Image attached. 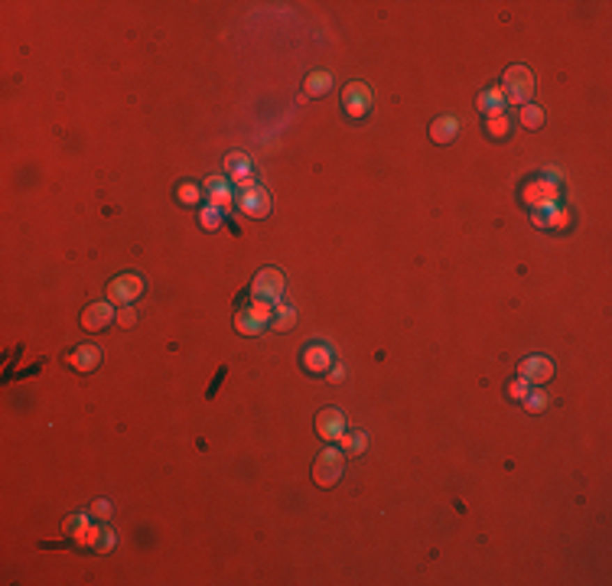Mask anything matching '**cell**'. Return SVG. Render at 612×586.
<instances>
[{"label":"cell","instance_id":"obj_1","mask_svg":"<svg viewBox=\"0 0 612 586\" xmlns=\"http://www.w3.org/2000/svg\"><path fill=\"white\" fill-rule=\"evenodd\" d=\"M283 290H287V280H283V274L277 271V267H261L258 271V277H254L251 283V296H254V303H281V296Z\"/></svg>","mask_w":612,"mask_h":586},{"label":"cell","instance_id":"obj_2","mask_svg":"<svg viewBox=\"0 0 612 586\" xmlns=\"http://www.w3.org/2000/svg\"><path fill=\"white\" fill-rule=\"evenodd\" d=\"M505 88L502 95L508 98L512 104H528L531 102V95H534V75L524 65H512V69L505 72V81H502Z\"/></svg>","mask_w":612,"mask_h":586},{"label":"cell","instance_id":"obj_3","mask_svg":"<svg viewBox=\"0 0 612 586\" xmlns=\"http://www.w3.org/2000/svg\"><path fill=\"white\" fill-rule=\"evenodd\" d=\"M342 469H345V456H342V450H332L329 446V450H322L316 466H313V479L322 489H332L342 479Z\"/></svg>","mask_w":612,"mask_h":586},{"label":"cell","instance_id":"obj_4","mask_svg":"<svg viewBox=\"0 0 612 586\" xmlns=\"http://www.w3.org/2000/svg\"><path fill=\"white\" fill-rule=\"evenodd\" d=\"M342 111L355 118V121H361L365 114L372 111V88L365 81H349L342 88Z\"/></svg>","mask_w":612,"mask_h":586},{"label":"cell","instance_id":"obj_5","mask_svg":"<svg viewBox=\"0 0 612 586\" xmlns=\"http://www.w3.org/2000/svg\"><path fill=\"white\" fill-rule=\"evenodd\" d=\"M141 293H143L141 274H118V277L108 283V300L118 306H131Z\"/></svg>","mask_w":612,"mask_h":586},{"label":"cell","instance_id":"obj_6","mask_svg":"<svg viewBox=\"0 0 612 586\" xmlns=\"http://www.w3.org/2000/svg\"><path fill=\"white\" fill-rule=\"evenodd\" d=\"M238 205L244 215L264 219V215L271 212V196H267V189H261V186H244L238 196Z\"/></svg>","mask_w":612,"mask_h":586},{"label":"cell","instance_id":"obj_7","mask_svg":"<svg viewBox=\"0 0 612 586\" xmlns=\"http://www.w3.org/2000/svg\"><path fill=\"white\" fill-rule=\"evenodd\" d=\"M267 319H271V313H267L264 303L248 306V310H238V313H235V329H238L241 335H258L264 326H267Z\"/></svg>","mask_w":612,"mask_h":586},{"label":"cell","instance_id":"obj_8","mask_svg":"<svg viewBox=\"0 0 612 586\" xmlns=\"http://www.w3.org/2000/svg\"><path fill=\"white\" fill-rule=\"evenodd\" d=\"M518 374H521L528 384H544L554 378V362L547 355H531V358H524L518 365Z\"/></svg>","mask_w":612,"mask_h":586},{"label":"cell","instance_id":"obj_9","mask_svg":"<svg viewBox=\"0 0 612 586\" xmlns=\"http://www.w3.org/2000/svg\"><path fill=\"white\" fill-rule=\"evenodd\" d=\"M316 434L322 436V440H339L342 434H345V414H342L339 407H326V411H320L316 414Z\"/></svg>","mask_w":612,"mask_h":586},{"label":"cell","instance_id":"obj_10","mask_svg":"<svg viewBox=\"0 0 612 586\" xmlns=\"http://www.w3.org/2000/svg\"><path fill=\"white\" fill-rule=\"evenodd\" d=\"M114 313H111V303H91L85 306V313H81V326L88 329V333H98L104 326H111Z\"/></svg>","mask_w":612,"mask_h":586},{"label":"cell","instance_id":"obj_11","mask_svg":"<svg viewBox=\"0 0 612 586\" xmlns=\"http://www.w3.org/2000/svg\"><path fill=\"white\" fill-rule=\"evenodd\" d=\"M72 365H75V372H81V374L95 372V368L101 365V349L98 345H91V342L79 345V349L72 352Z\"/></svg>","mask_w":612,"mask_h":586},{"label":"cell","instance_id":"obj_12","mask_svg":"<svg viewBox=\"0 0 612 586\" xmlns=\"http://www.w3.org/2000/svg\"><path fill=\"white\" fill-rule=\"evenodd\" d=\"M303 362H306V368H313V372H326L332 365V352L326 349V345H306V352H303Z\"/></svg>","mask_w":612,"mask_h":586},{"label":"cell","instance_id":"obj_13","mask_svg":"<svg viewBox=\"0 0 612 586\" xmlns=\"http://www.w3.org/2000/svg\"><path fill=\"white\" fill-rule=\"evenodd\" d=\"M502 88H492V91H482L479 95V111L489 114V118H499L502 114Z\"/></svg>","mask_w":612,"mask_h":586},{"label":"cell","instance_id":"obj_14","mask_svg":"<svg viewBox=\"0 0 612 586\" xmlns=\"http://www.w3.org/2000/svg\"><path fill=\"white\" fill-rule=\"evenodd\" d=\"M456 127H460V124H456V118H440V121L430 124V137L437 143H450L453 137H456Z\"/></svg>","mask_w":612,"mask_h":586},{"label":"cell","instance_id":"obj_15","mask_svg":"<svg viewBox=\"0 0 612 586\" xmlns=\"http://www.w3.org/2000/svg\"><path fill=\"white\" fill-rule=\"evenodd\" d=\"M329 88H332L329 72H313V75H306V95H310V98H320V95H326Z\"/></svg>","mask_w":612,"mask_h":586},{"label":"cell","instance_id":"obj_16","mask_svg":"<svg viewBox=\"0 0 612 586\" xmlns=\"http://www.w3.org/2000/svg\"><path fill=\"white\" fill-rule=\"evenodd\" d=\"M521 124L528 127V131H538L544 124V111L538 108V104H521Z\"/></svg>","mask_w":612,"mask_h":586},{"label":"cell","instance_id":"obj_17","mask_svg":"<svg viewBox=\"0 0 612 586\" xmlns=\"http://www.w3.org/2000/svg\"><path fill=\"white\" fill-rule=\"evenodd\" d=\"M293 323H297V313H293V306H281V310L274 313V319H271V326H274V329H281V333L293 329Z\"/></svg>","mask_w":612,"mask_h":586},{"label":"cell","instance_id":"obj_18","mask_svg":"<svg viewBox=\"0 0 612 586\" xmlns=\"http://www.w3.org/2000/svg\"><path fill=\"white\" fill-rule=\"evenodd\" d=\"M176 196H180V203L182 205H196L202 199V189L196 186V182H182L180 189H176Z\"/></svg>","mask_w":612,"mask_h":586},{"label":"cell","instance_id":"obj_19","mask_svg":"<svg viewBox=\"0 0 612 586\" xmlns=\"http://www.w3.org/2000/svg\"><path fill=\"white\" fill-rule=\"evenodd\" d=\"M524 407H528L531 414H541L544 407H547V395H544V391H528V395H524Z\"/></svg>","mask_w":612,"mask_h":586},{"label":"cell","instance_id":"obj_20","mask_svg":"<svg viewBox=\"0 0 612 586\" xmlns=\"http://www.w3.org/2000/svg\"><path fill=\"white\" fill-rule=\"evenodd\" d=\"M342 436H345V434H342ZM365 443H368V436H365V434H349V436H345V450H349V453H355V456L365 453Z\"/></svg>","mask_w":612,"mask_h":586},{"label":"cell","instance_id":"obj_21","mask_svg":"<svg viewBox=\"0 0 612 586\" xmlns=\"http://www.w3.org/2000/svg\"><path fill=\"white\" fill-rule=\"evenodd\" d=\"M531 388H528V381H524L521 374H518V381L508 384V397H515V401H524V395H528Z\"/></svg>","mask_w":612,"mask_h":586},{"label":"cell","instance_id":"obj_22","mask_svg":"<svg viewBox=\"0 0 612 586\" xmlns=\"http://www.w3.org/2000/svg\"><path fill=\"white\" fill-rule=\"evenodd\" d=\"M114 319H118L120 326H134V323H137V313H134L131 306H120V313L114 316Z\"/></svg>","mask_w":612,"mask_h":586},{"label":"cell","instance_id":"obj_23","mask_svg":"<svg viewBox=\"0 0 612 586\" xmlns=\"http://www.w3.org/2000/svg\"><path fill=\"white\" fill-rule=\"evenodd\" d=\"M199 222L205 225V228H219V212H215V209H205V212L199 215Z\"/></svg>","mask_w":612,"mask_h":586},{"label":"cell","instance_id":"obj_24","mask_svg":"<svg viewBox=\"0 0 612 586\" xmlns=\"http://www.w3.org/2000/svg\"><path fill=\"white\" fill-rule=\"evenodd\" d=\"M489 131H492V134H505V131H508V124H505V118H502V114L489 121Z\"/></svg>","mask_w":612,"mask_h":586}]
</instances>
